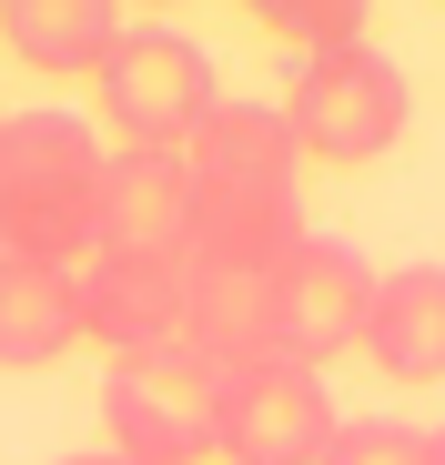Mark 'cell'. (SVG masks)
<instances>
[{"label":"cell","instance_id":"obj_1","mask_svg":"<svg viewBox=\"0 0 445 465\" xmlns=\"http://www.w3.org/2000/svg\"><path fill=\"white\" fill-rule=\"evenodd\" d=\"M102 163L82 112H0V253L82 273L102 253Z\"/></svg>","mask_w":445,"mask_h":465},{"label":"cell","instance_id":"obj_2","mask_svg":"<svg viewBox=\"0 0 445 465\" xmlns=\"http://www.w3.org/2000/svg\"><path fill=\"white\" fill-rule=\"evenodd\" d=\"M405 71L375 51V41H344V51H314L283 92V132L304 163H334V173H364L405 142Z\"/></svg>","mask_w":445,"mask_h":465},{"label":"cell","instance_id":"obj_3","mask_svg":"<svg viewBox=\"0 0 445 465\" xmlns=\"http://www.w3.org/2000/svg\"><path fill=\"white\" fill-rule=\"evenodd\" d=\"M92 102H102V122L122 132V152H183V142L222 112V82H213V51H203L193 31L122 21Z\"/></svg>","mask_w":445,"mask_h":465},{"label":"cell","instance_id":"obj_4","mask_svg":"<svg viewBox=\"0 0 445 465\" xmlns=\"http://www.w3.org/2000/svg\"><path fill=\"white\" fill-rule=\"evenodd\" d=\"M213 374H222L213 384V455L222 465H324V445L344 435L324 374L293 354H243Z\"/></svg>","mask_w":445,"mask_h":465},{"label":"cell","instance_id":"obj_5","mask_svg":"<svg viewBox=\"0 0 445 465\" xmlns=\"http://www.w3.org/2000/svg\"><path fill=\"white\" fill-rule=\"evenodd\" d=\"M213 354L193 344H153V354H112L102 374V435L112 455L142 465H203L213 455Z\"/></svg>","mask_w":445,"mask_h":465},{"label":"cell","instance_id":"obj_6","mask_svg":"<svg viewBox=\"0 0 445 465\" xmlns=\"http://www.w3.org/2000/svg\"><path fill=\"white\" fill-rule=\"evenodd\" d=\"M364 303H375V263L344 232H304L283 263V354L314 374L334 354H364Z\"/></svg>","mask_w":445,"mask_h":465},{"label":"cell","instance_id":"obj_7","mask_svg":"<svg viewBox=\"0 0 445 465\" xmlns=\"http://www.w3.org/2000/svg\"><path fill=\"white\" fill-rule=\"evenodd\" d=\"M71 293H82V344H102V354H153V344H183V324H193V263L92 253L71 273Z\"/></svg>","mask_w":445,"mask_h":465},{"label":"cell","instance_id":"obj_8","mask_svg":"<svg viewBox=\"0 0 445 465\" xmlns=\"http://www.w3.org/2000/svg\"><path fill=\"white\" fill-rule=\"evenodd\" d=\"M193 243V163L183 152H112L102 163V253L183 263Z\"/></svg>","mask_w":445,"mask_h":465},{"label":"cell","instance_id":"obj_9","mask_svg":"<svg viewBox=\"0 0 445 465\" xmlns=\"http://www.w3.org/2000/svg\"><path fill=\"white\" fill-rule=\"evenodd\" d=\"M304 232H314V223H304L293 193H222V183H193V243H183V263H193V273H283Z\"/></svg>","mask_w":445,"mask_h":465},{"label":"cell","instance_id":"obj_10","mask_svg":"<svg viewBox=\"0 0 445 465\" xmlns=\"http://www.w3.org/2000/svg\"><path fill=\"white\" fill-rule=\"evenodd\" d=\"M364 364L395 384H445V263H395L364 303Z\"/></svg>","mask_w":445,"mask_h":465},{"label":"cell","instance_id":"obj_11","mask_svg":"<svg viewBox=\"0 0 445 465\" xmlns=\"http://www.w3.org/2000/svg\"><path fill=\"white\" fill-rule=\"evenodd\" d=\"M183 163H193V183H222V193H293L304 152H293V132H283L273 102H222L183 142Z\"/></svg>","mask_w":445,"mask_h":465},{"label":"cell","instance_id":"obj_12","mask_svg":"<svg viewBox=\"0 0 445 465\" xmlns=\"http://www.w3.org/2000/svg\"><path fill=\"white\" fill-rule=\"evenodd\" d=\"M0 41L41 82H102V61L122 41V11L112 0H0Z\"/></svg>","mask_w":445,"mask_h":465},{"label":"cell","instance_id":"obj_13","mask_svg":"<svg viewBox=\"0 0 445 465\" xmlns=\"http://www.w3.org/2000/svg\"><path fill=\"white\" fill-rule=\"evenodd\" d=\"M82 344V293H71L61 263H11L0 253V374L61 364Z\"/></svg>","mask_w":445,"mask_h":465},{"label":"cell","instance_id":"obj_14","mask_svg":"<svg viewBox=\"0 0 445 465\" xmlns=\"http://www.w3.org/2000/svg\"><path fill=\"white\" fill-rule=\"evenodd\" d=\"M193 354L243 364V354H283V273H193Z\"/></svg>","mask_w":445,"mask_h":465},{"label":"cell","instance_id":"obj_15","mask_svg":"<svg viewBox=\"0 0 445 465\" xmlns=\"http://www.w3.org/2000/svg\"><path fill=\"white\" fill-rule=\"evenodd\" d=\"M253 31H273V41H293V51H344V41H364V0H253Z\"/></svg>","mask_w":445,"mask_h":465},{"label":"cell","instance_id":"obj_16","mask_svg":"<svg viewBox=\"0 0 445 465\" xmlns=\"http://www.w3.org/2000/svg\"><path fill=\"white\" fill-rule=\"evenodd\" d=\"M324 465H435V445H425V425H405V415H354V425L324 445Z\"/></svg>","mask_w":445,"mask_h":465},{"label":"cell","instance_id":"obj_17","mask_svg":"<svg viewBox=\"0 0 445 465\" xmlns=\"http://www.w3.org/2000/svg\"><path fill=\"white\" fill-rule=\"evenodd\" d=\"M61 465H142V455H112V445H92V455H61Z\"/></svg>","mask_w":445,"mask_h":465},{"label":"cell","instance_id":"obj_18","mask_svg":"<svg viewBox=\"0 0 445 465\" xmlns=\"http://www.w3.org/2000/svg\"><path fill=\"white\" fill-rule=\"evenodd\" d=\"M425 445H435V465H445V425H425Z\"/></svg>","mask_w":445,"mask_h":465}]
</instances>
